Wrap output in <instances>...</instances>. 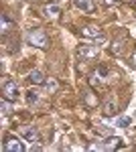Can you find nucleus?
Here are the masks:
<instances>
[{
    "instance_id": "obj_1",
    "label": "nucleus",
    "mask_w": 136,
    "mask_h": 152,
    "mask_svg": "<svg viewBox=\"0 0 136 152\" xmlns=\"http://www.w3.org/2000/svg\"><path fill=\"white\" fill-rule=\"evenodd\" d=\"M26 39H29V43H31V45H35V47H39V49H45L47 45H49V39H47L45 31H43V28H39V26L31 28V31H29V35H26Z\"/></svg>"
},
{
    "instance_id": "obj_2",
    "label": "nucleus",
    "mask_w": 136,
    "mask_h": 152,
    "mask_svg": "<svg viewBox=\"0 0 136 152\" xmlns=\"http://www.w3.org/2000/svg\"><path fill=\"white\" fill-rule=\"evenodd\" d=\"M2 95L6 97V99H10V102H14L18 95H21V89H18V85H16V81H12L10 77H6L4 81H2Z\"/></svg>"
},
{
    "instance_id": "obj_3",
    "label": "nucleus",
    "mask_w": 136,
    "mask_h": 152,
    "mask_svg": "<svg viewBox=\"0 0 136 152\" xmlns=\"http://www.w3.org/2000/svg\"><path fill=\"white\" fill-rule=\"evenodd\" d=\"M2 150L4 152H23L24 150V144L23 138H16V136H8L4 144H2Z\"/></svg>"
},
{
    "instance_id": "obj_4",
    "label": "nucleus",
    "mask_w": 136,
    "mask_h": 152,
    "mask_svg": "<svg viewBox=\"0 0 136 152\" xmlns=\"http://www.w3.org/2000/svg\"><path fill=\"white\" fill-rule=\"evenodd\" d=\"M98 53H100V49L96 47V45H81L79 49H77V55H79L81 61H91V59L98 57Z\"/></svg>"
},
{
    "instance_id": "obj_5",
    "label": "nucleus",
    "mask_w": 136,
    "mask_h": 152,
    "mask_svg": "<svg viewBox=\"0 0 136 152\" xmlns=\"http://www.w3.org/2000/svg\"><path fill=\"white\" fill-rule=\"evenodd\" d=\"M120 144H122V140H120L118 136H112V138H108V140L102 142V144L90 146V150H116V148H120Z\"/></svg>"
},
{
    "instance_id": "obj_6",
    "label": "nucleus",
    "mask_w": 136,
    "mask_h": 152,
    "mask_svg": "<svg viewBox=\"0 0 136 152\" xmlns=\"http://www.w3.org/2000/svg\"><path fill=\"white\" fill-rule=\"evenodd\" d=\"M21 138H23L24 142H31V144L41 142V136H39L37 128H31V126H24V128L21 130Z\"/></svg>"
},
{
    "instance_id": "obj_7",
    "label": "nucleus",
    "mask_w": 136,
    "mask_h": 152,
    "mask_svg": "<svg viewBox=\"0 0 136 152\" xmlns=\"http://www.w3.org/2000/svg\"><path fill=\"white\" fill-rule=\"evenodd\" d=\"M59 14H61V6H59V4H47L45 8H43V16L49 18V20L59 18Z\"/></svg>"
},
{
    "instance_id": "obj_8",
    "label": "nucleus",
    "mask_w": 136,
    "mask_h": 152,
    "mask_svg": "<svg viewBox=\"0 0 136 152\" xmlns=\"http://www.w3.org/2000/svg\"><path fill=\"white\" fill-rule=\"evenodd\" d=\"M73 2H75V6H77L81 12H87V14H93V12H96L93 0H73Z\"/></svg>"
},
{
    "instance_id": "obj_9",
    "label": "nucleus",
    "mask_w": 136,
    "mask_h": 152,
    "mask_svg": "<svg viewBox=\"0 0 136 152\" xmlns=\"http://www.w3.org/2000/svg\"><path fill=\"white\" fill-rule=\"evenodd\" d=\"M29 81L35 83V85H43V83L47 81V79H45V73H43L41 69H33L31 73H29Z\"/></svg>"
},
{
    "instance_id": "obj_10",
    "label": "nucleus",
    "mask_w": 136,
    "mask_h": 152,
    "mask_svg": "<svg viewBox=\"0 0 136 152\" xmlns=\"http://www.w3.org/2000/svg\"><path fill=\"white\" fill-rule=\"evenodd\" d=\"M116 110H118V102H116L114 95H110V97L106 99V104H104V112H106L108 116H116Z\"/></svg>"
},
{
    "instance_id": "obj_11",
    "label": "nucleus",
    "mask_w": 136,
    "mask_h": 152,
    "mask_svg": "<svg viewBox=\"0 0 136 152\" xmlns=\"http://www.w3.org/2000/svg\"><path fill=\"white\" fill-rule=\"evenodd\" d=\"M81 33H83V37H93V39H96V37L100 35V28H98L96 24H87V26L81 28Z\"/></svg>"
},
{
    "instance_id": "obj_12",
    "label": "nucleus",
    "mask_w": 136,
    "mask_h": 152,
    "mask_svg": "<svg viewBox=\"0 0 136 152\" xmlns=\"http://www.w3.org/2000/svg\"><path fill=\"white\" fill-rule=\"evenodd\" d=\"M130 124H132V118L130 116H118L116 118V126L118 128H128Z\"/></svg>"
},
{
    "instance_id": "obj_13",
    "label": "nucleus",
    "mask_w": 136,
    "mask_h": 152,
    "mask_svg": "<svg viewBox=\"0 0 136 152\" xmlns=\"http://www.w3.org/2000/svg\"><path fill=\"white\" fill-rule=\"evenodd\" d=\"M0 112H2V116H8V114L12 112L10 99H6V97H2V102H0Z\"/></svg>"
},
{
    "instance_id": "obj_14",
    "label": "nucleus",
    "mask_w": 136,
    "mask_h": 152,
    "mask_svg": "<svg viewBox=\"0 0 136 152\" xmlns=\"http://www.w3.org/2000/svg\"><path fill=\"white\" fill-rule=\"evenodd\" d=\"M24 99H26V104H29V105H33V104H37V102H39V94H37L35 89H31V91H26Z\"/></svg>"
},
{
    "instance_id": "obj_15",
    "label": "nucleus",
    "mask_w": 136,
    "mask_h": 152,
    "mask_svg": "<svg viewBox=\"0 0 136 152\" xmlns=\"http://www.w3.org/2000/svg\"><path fill=\"white\" fill-rule=\"evenodd\" d=\"M43 85H45V89L49 91V94H53V91L57 89V81H55V79H47Z\"/></svg>"
},
{
    "instance_id": "obj_16",
    "label": "nucleus",
    "mask_w": 136,
    "mask_h": 152,
    "mask_svg": "<svg viewBox=\"0 0 136 152\" xmlns=\"http://www.w3.org/2000/svg\"><path fill=\"white\" fill-rule=\"evenodd\" d=\"M0 24H2V33H8V31H10V20H8L4 14L0 16Z\"/></svg>"
},
{
    "instance_id": "obj_17",
    "label": "nucleus",
    "mask_w": 136,
    "mask_h": 152,
    "mask_svg": "<svg viewBox=\"0 0 136 152\" xmlns=\"http://www.w3.org/2000/svg\"><path fill=\"white\" fill-rule=\"evenodd\" d=\"M122 49H124V43H122V41H118L116 45H112V51H114V55H120V53H122Z\"/></svg>"
},
{
    "instance_id": "obj_18",
    "label": "nucleus",
    "mask_w": 136,
    "mask_h": 152,
    "mask_svg": "<svg viewBox=\"0 0 136 152\" xmlns=\"http://www.w3.org/2000/svg\"><path fill=\"white\" fill-rule=\"evenodd\" d=\"M106 41H108V37H106V35H102V33H100V35L96 37V45H106Z\"/></svg>"
},
{
    "instance_id": "obj_19",
    "label": "nucleus",
    "mask_w": 136,
    "mask_h": 152,
    "mask_svg": "<svg viewBox=\"0 0 136 152\" xmlns=\"http://www.w3.org/2000/svg\"><path fill=\"white\" fill-rule=\"evenodd\" d=\"M118 2H120V0H104L106 6H114V4H118Z\"/></svg>"
},
{
    "instance_id": "obj_20",
    "label": "nucleus",
    "mask_w": 136,
    "mask_h": 152,
    "mask_svg": "<svg viewBox=\"0 0 136 152\" xmlns=\"http://www.w3.org/2000/svg\"><path fill=\"white\" fill-rule=\"evenodd\" d=\"M132 63H134V67H136V53H134V57H132Z\"/></svg>"
},
{
    "instance_id": "obj_21",
    "label": "nucleus",
    "mask_w": 136,
    "mask_h": 152,
    "mask_svg": "<svg viewBox=\"0 0 136 152\" xmlns=\"http://www.w3.org/2000/svg\"><path fill=\"white\" fill-rule=\"evenodd\" d=\"M128 2H136V0H128Z\"/></svg>"
}]
</instances>
